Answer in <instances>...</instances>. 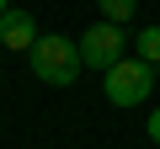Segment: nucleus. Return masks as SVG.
<instances>
[{"label":"nucleus","instance_id":"f257e3e1","mask_svg":"<svg viewBox=\"0 0 160 149\" xmlns=\"http://www.w3.org/2000/svg\"><path fill=\"white\" fill-rule=\"evenodd\" d=\"M32 74L43 85H75L80 80V69H86V59H80V43L75 37H64V32H43L38 43H32Z\"/></svg>","mask_w":160,"mask_h":149},{"label":"nucleus","instance_id":"f03ea898","mask_svg":"<svg viewBox=\"0 0 160 149\" xmlns=\"http://www.w3.org/2000/svg\"><path fill=\"white\" fill-rule=\"evenodd\" d=\"M155 91V64L144 59H118L107 69V101L112 107H144Z\"/></svg>","mask_w":160,"mask_h":149},{"label":"nucleus","instance_id":"7ed1b4c3","mask_svg":"<svg viewBox=\"0 0 160 149\" xmlns=\"http://www.w3.org/2000/svg\"><path fill=\"white\" fill-rule=\"evenodd\" d=\"M123 48H128V37H123V27L118 22H96V27H86V37H80V59H86V69H112L118 59H123Z\"/></svg>","mask_w":160,"mask_h":149},{"label":"nucleus","instance_id":"20e7f679","mask_svg":"<svg viewBox=\"0 0 160 149\" xmlns=\"http://www.w3.org/2000/svg\"><path fill=\"white\" fill-rule=\"evenodd\" d=\"M43 32H38V22H32V11H6L0 16V48H11V53H32V43H38Z\"/></svg>","mask_w":160,"mask_h":149},{"label":"nucleus","instance_id":"39448f33","mask_svg":"<svg viewBox=\"0 0 160 149\" xmlns=\"http://www.w3.org/2000/svg\"><path fill=\"white\" fill-rule=\"evenodd\" d=\"M133 53H139L144 64H160V27H139V37H133Z\"/></svg>","mask_w":160,"mask_h":149},{"label":"nucleus","instance_id":"423d86ee","mask_svg":"<svg viewBox=\"0 0 160 149\" xmlns=\"http://www.w3.org/2000/svg\"><path fill=\"white\" fill-rule=\"evenodd\" d=\"M96 6H102V16H107V22H118V27H123V22H133L139 0H96Z\"/></svg>","mask_w":160,"mask_h":149},{"label":"nucleus","instance_id":"0eeeda50","mask_svg":"<svg viewBox=\"0 0 160 149\" xmlns=\"http://www.w3.org/2000/svg\"><path fill=\"white\" fill-rule=\"evenodd\" d=\"M149 138H155V144H160V107H155V112H149Z\"/></svg>","mask_w":160,"mask_h":149},{"label":"nucleus","instance_id":"6e6552de","mask_svg":"<svg viewBox=\"0 0 160 149\" xmlns=\"http://www.w3.org/2000/svg\"><path fill=\"white\" fill-rule=\"evenodd\" d=\"M6 11H11V0H0V16H6Z\"/></svg>","mask_w":160,"mask_h":149}]
</instances>
